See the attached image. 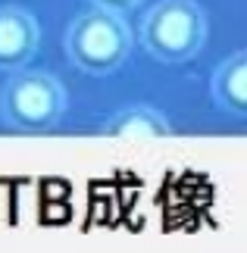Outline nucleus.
Segmentation results:
<instances>
[{"mask_svg": "<svg viewBox=\"0 0 247 253\" xmlns=\"http://www.w3.org/2000/svg\"><path fill=\"white\" fill-rule=\"evenodd\" d=\"M66 56L75 69L88 75H110L128 60L135 35L122 13L91 6L75 16L66 28Z\"/></svg>", "mask_w": 247, "mask_h": 253, "instance_id": "f257e3e1", "label": "nucleus"}, {"mask_svg": "<svg viewBox=\"0 0 247 253\" xmlns=\"http://www.w3.org/2000/svg\"><path fill=\"white\" fill-rule=\"evenodd\" d=\"M141 47L160 63H188L206 44V13L194 0H156L138 25Z\"/></svg>", "mask_w": 247, "mask_h": 253, "instance_id": "f03ea898", "label": "nucleus"}, {"mask_svg": "<svg viewBox=\"0 0 247 253\" xmlns=\"http://www.w3.org/2000/svg\"><path fill=\"white\" fill-rule=\"evenodd\" d=\"M66 113V87L50 72L16 69L0 91V119L16 131H50Z\"/></svg>", "mask_w": 247, "mask_h": 253, "instance_id": "7ed1b4c3", "label": "nucleus"}, {"mask_svg": "<svg viewBox=\"0 0 247 253\" xmlns=\"http://www.w3.org/2000/svg\"><path fill=\"white\" fill-rule=\"evenodd\" d=\"M41 28L38 19L22 6H0V72L25 69L38 53Z\"/></svg>", "mask_w": 247, "mask_h": 253, "instance_id": "20e7f679", "label": "nucleus"}, {"mask_svg": "<svg viewBox=\"0 0 247 253\" xmlns=\"http://www.w3.org/2000/svg\"><path fill=\"white\" fill-rule=\"evenodd\" d=\"M213 100L219 110L247 119V50H238L216 66L210 82Z\"/></svg>", "mask_w": 247, "mask_h": 253, "instance_id": "39448f33", "label": "nucleus"}, {"mask_svg": "<svg viewBox=\"0 0 247 253\" xmlns=\"http://www.w3.org/2000/svg\"><path fill=\"white\" fill-rule=\"evenodd\" d=\"M100 134L103 138H169L172 125L160 110H153V106L132 103V106H125V110L113 113L110 119L100 125Z\"/></svg>", "mask_w": 247, "mask_h": 253, "instance_id": "423d86ee", "label": "nucleus"}, {"mask_svg": "<svg viewBox=\"0 0 247 253\" xmlns=\"http://www.w3.org/2000/svg\"><path fill=\"white\" fill-rule=\"evenodd\" d=\"M88 3H94V6H100V9H113V13H128V9H135V6H141L144 0H88Z\"/></svg>", "mask_w": 247, "mask_h": 253, "instance_id": "0eeeda50", "label": "nucleus"}]
</instances>
